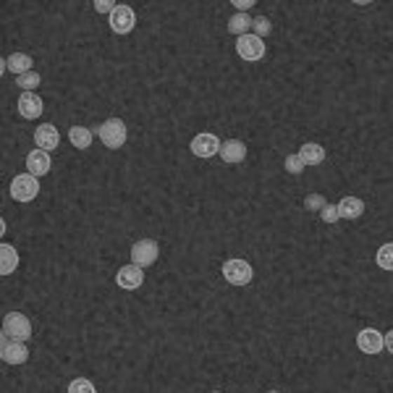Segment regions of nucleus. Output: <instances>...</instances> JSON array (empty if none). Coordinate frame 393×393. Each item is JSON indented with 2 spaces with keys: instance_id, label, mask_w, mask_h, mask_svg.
<instances>
[{
  "instance_id": "obj_1",
  "label": "nucleus",
  "mask_w": 393,
  "mask_h": 393,
  "mask_svg": "<svg viewBox=\"0 0 393 393\" xmlns=\"http://www.w3.org/2000/svg\"><path fill=\"white\" fill-rule=\"evenodd\" d=\"M100 134V142L105 145L108 149H121L124 145H126V124L121 121V118H108V121H102L98 128Z\"/></svg>"
},
{
  "instance_id": "obj_2",
  "label": "nucleus",
  "mask_w": 393,
  "mask_h": 393,
  "mask_svg": "<svg viewBox=\"0 0 393 393\" xmlns=\"http://www.w3.org/2000/svg\"><path fill=\"white\" fill-rule=\"evenodd\" d=\"M3 335H8L11 341L27 344L32 338V323L24 312H8L3 317Z\"/></svg>"
},
{
  "instance_id": "obj_3",
  "label": "nucleus",
  "mask_w": 393,
  "mask_h": 393,
  "mask_svg": "<svg viewBox=\"0 0 393 393\" xmlns=\"http://www.w3.org/2000/svg\"><path fill=\"white\" fill-rule=\"evenodd\" d=\"M39 194V178L32 176V173H19V176L11 181V196L21 202V205H27L32 199H37Z\"/></svg>"
},
{
  "instance_id": "obj_4",
  "label": "nucleus",
  "mask_w": 393,
  "mask_h": 393,
  "mask_svg": "<svg viewBox=\"0 0 393 393\" xmlns=\"http://www.w3.org/2000/svg\"><path fill=\"white\" fill-rule=\"evenodd\" d=\"M220 270H223V278H226L228 284L239 286V288L252 284V278H255V267L249 265L246 260H226Z\"/></svg>"
},
{
  "instance_id": "obj_5",
  "label": "nucleus",
  "mask_w": 393,
  "mask_h": 393,
  "mask_svg": "<svg viewBox=\"0 0 393 393\" xmlns=\"http://www.w3.org/2000/svg\"><path fill=\"white\" fill-rule=\"evenodd\" d=\"M157 257H160V244L155 239H139L137 244L131 246V265L142 267V270L157 262Z\"/></svg>"
},
{
  "instance_id": "obj_6",
  "label": "nucleus",
  "mask_w": 393,
  "mask_h": 393,
  "mask_svg": "<svg viewBox=\"0 0 393 393\" xmlns=\"http://www.w3.org/2000/svg\"><path fill=\"white\" fill-rule=\"evenodd\" d=\"M265 50H267L265 39H260L257 34H244V37L236 39V53H239V58L249 60V63L265 58Z\"/></svg>"
},
{
  "instance_id": "obj_7",
  "label": "nucleus",
  "mask_w": 393,
  "mask_h": 393,
  "mask_svg": "<svg viewBox=\"0 0 393 393\" xmlns=\"http://www.w3.org/2000/svg\"><path fill=\"white\" fill-rule=\"evenodd\" d=\"M192 152H194L196 157H202V160H207V157H215L220 155V147H223V142L215 137V134H210V131H202V134H196L194 139H192Z\"/></svg>"
},
{
  "instance_id": "obj_8",
  "label": "nucleus",
  "mask_w": 393,
  "mask_h": 393,
  "mask_svg": "<svg viewBox=\"0 0 393 393\" xmlns=\"http://www.w3.org/2000/svg\"><path fill=\"white\" fill-rule=\"evenodd\" d=\"M137 27V13L126 3H118V8L110 13V29L116 34H128V32Z\"/></svg>"
},
{
  "instance_id": "obj_9",
  "label": "nucleus",
  "mask_w": 393,
  "mask_h": 393,
  "mask_svg": "<svg viewBox=\"0 0 393 393\" xmlns=\"http://www.w3.org/2000/svg\"><path fill=\"white\" fill-rule=\"evenodd\" d=\"M0 357H3L6 364H24L29 359V349H27V344L11 341L8 335H3V341H0Z\"/></svg>"
},
{
  "instance_id": "obj_10",
  "label": "nucleus",
  "mask_w": 393,
  "mask_h": 393,
  "mask_svg": "<svg viewBox=\"0 0 393 393\" xmlns=\"http://www.w3.org/2000/svg\"><path fill=\"white\" fill-rule=\"evenodd\" d=\"M16 108H19L21 118H27V121H37V118L42 116V110H45V102H42V98H39L37 92H21Z\"/></svg>"
},
{
  "instance_id": "obj_11",
  "label": "nucleus",
  "mask_w": 393,
  "mask_h": 393,
  "mask_svg": "<svg viewBox=\"0 0 393 393\" xmlns=\"http://www.w3.org/2000/svg\"><path fill=\"white\" fill-rule=\"evenodd\" d=\"M357 349L362 354H380L385 352L383 346V333L380 331H375V328H362L359 333H357Z\"/></svg>"
},
{
  "instance_id": "obj_12",
  "label": "nucleus",
  "mask_w": 393,
  "mask_h": 393,
  "mask_svg": "<svg viewBox=\"0 0 393 393\" xmlns=\"http://www.w3.org/2000/svg\"><path fill=\"white\" fill-rule=\"evenodd\" d=\"M116 284L124 291H137L145 284V270L137 265H121V270L116 273Z\"/></svg>"
},
{
  "instance_id": "obj_13",
  "label": "nucleus",
  "mask_w": 393,
  "mask_h": 393,
  "mask_svg": "<svg viewBox=\"0 0 393 393\" xmlns=\"http://www.w3.org/2000/svg\"><path fill=\"white\" fill-rule=\"evenodd\" d=\"M58 142H60V134L53 124H39L34 128V145H37V149L53 152V149H58Z\"/></svg>"
},
{
  "instance_id": "obj_14",
  "label": "nucleus",
  "mask_w": 393,
  "mask_h": 393,
  "mask_svg": "<svg viewBox=\"0 0 393 393\" xmlns=\"http://www.w3.org/2000/svg\"><path fill=\"white\" fill-rule=\"evenodd\" d=\"M50 168H53V160H50V152H45V149H32L29 155H27V173H32V176H48Z\"/></svg>"
},
{
  "instance_id": "obj_15",
  "label": "nucleus",
  "mask_w": 393,
  "mask_h": 393,
  "mask_svg": "<svg viewBox=\"0 0 393 393\" xmlns=\"http://www.w3.org/2000/svg\"><path fill=\"white\" fill-rule=\"evenodd\" d=\"M244 157H246L244 142H239V139H226V142H223V147H220V160H223L226 166H239V163H244Z\"/></svg>"
},
{
  "instance_id": "obj_16",
  "label": "nucleus",
  "mask_w": 393,
  "mask_h": 393,
  "mask_svg": "<svg viewBox=\"0 0 393 393\" xmlns=\"http://www.w3.org/2000/svg\"><path fill=\"white\" fill-rule=\"evenodd\" d=\"M296 155L302 157L305 166H320V163H325V147L317 145V142H305Z\"/></svg>"
},
{
  "instance_id": "obj_17",
  "label": "nucleus",
  "mask_w": 393,
  "mask_h": 393,
  "mask_svg": "<svg viewBox=\"0 0 393 393\" xmlns=\"http://www.w3.org/2000/svg\"><path fill=\"white\" fill-rule=\"evenodd\" d=\"M338 215L344 218V220H357V218H362L364 202L359 196H344V199L338 202Z\"/></svg>"
},
{
  "instance_id": "obj_18",
  "label": "nucleus",
  "mask_w": 393,
  "mask_h": 393,
  "mask_svg": "<svg viewBox=\"0 0 393 393\" xmlns=\"http://www.w3.org/2000/svg\"><path fill=\"white\" fill-rule=\"evenodd\" d=\"M16 267H19V252H16V246L0 244V273L11 275Z\"/></svg>"
},
{
  "instance_id": "obj_19",
  "label": "nucleus",
  "mask_w": 393,
  "mask_h": 393,
  "mask_svg": "<svg viewBox=\"0 0 393 393\" xmlns=\"http://www.w3.org/2000/svg\"><path fill=\"white\" fill-rule=\"evenodd\" d=\"M252 24H255V16H246V13H234V16L228 19L226 29L231 32V34H236V37H244V34H249Z\"/></svg>"
},
{
  "instance_id": "obj_20",
  "label": "nucleus",
  "mask_w": 393,
  "mask_h": 393,
  "mask_svg": "<svg viewBox=\"0 0 393 393\" xmlns=\"http://www.w3.org/2000/svg\"><path fill=\"white\" fill-rule=\"evenodd\" d=\"M6 63H8V71H13L16 76L29 74L32 71V58L27 55V53H11L8 58H6Z\"/></svg>"
},
{
  "instance_id": "obj_21",
  "label": "nucleus",
  "mask_w": 393,
  "mask_h": 393,
  "mask_svg": "<svg viewBox=\"0 0 393 393\" xmlns=\"http://www.w3.org/2000/svg\"><path fill=\"white\" fill-rule=\"evenodd\" d=\"M69 142L76 149H87L92 145V131L87 126H71L69 131Z\"/></svg>"
},
{
  "instance_id": "obj_22",
  "label": "nucleus",
  "mask_w": 393,
  "mask_h": 393,
  "mask_svg": "<svg viewBox=\"0 0 393 393\" xmlns=\"http://www.w3.org/2000/svg\"><path fill=\"white\" fill-rule=\"evenodd\" d=\"M375 262H378L380 270H393V241H385V244L378 249Z\"/></svg>"
},
{
  "instance_id": "obj_23",
  "label": "nucleus",
  "mask_w": 393,
  "mask_h": 393,
  "mask_svg": "<svg viewBox=\"0 0 393 393\" xmlns=\"http://www.w3.org/2000/svg\"><path fill=\"white\" fill-rule=\"evenodd\" d=\"M39 74L37 71H29V74H21V76H16V84H19L24 92H37V87H39Z\"/></svg>"
},
{
  "instance_id": "obj_24",
  "label": "nucleus",
  "mask_w": 393,
  "mask_h": 393,
  "mask_svg": "<svg viewBox=\"0 0 393 393\" xmlns=\"http://www.w3.org/2000/svg\"><path fill=\"white\" fill-rule=\"evenodd\" d=\"M284 168H286V173H288V176H302V173H305V163H302V157L296 155H286V160H284Z\"/></svg>"
},
{
  "instance_id": "obj_25",
  "label": "nucleus",
  "mask_w": 393,
  "mask_h": 393,
  "mask_svg": "<svg viewBox=\"0 0 393 393\" xmlns=\"http://www.w3.org/2000/svg\"><path fill=\"white\" fill-rule=\"evenodd\" d=\"M325 205H328V199L320 192H312V194L305 196V210H309V213H320Z\"/></svg>"
},
{
  "instance_id": "obj_26",
  "label": "nucleus",
  "mask_w": 393,
  "mask_h": 393,
  "mask_svg": "<svg viewBox=\"0 0 393 393\" xmlns=\"http://www.w3.org/2000/svg\"><path fill=\"white\" fill-rule=\"evenodd\" d=\"M252 34H257L260 39H265L270 32H273V24L267 21V16H255V24H252Z\"/></svg>"
},
{
  "instance_id": "obj_27",
  "label": "nucleus",
  "mask_w": 393,
  "mask_h": 393,
  "mask_svg": "<svg viewBox=\"0 0 393 393\" xmlns=\"http://www.w3.org/2000/svg\"><path fill=\"white\" fill-rule=\"evenodd\" d=\"M69 393H98V388H95L92 380H87V378H76V380L69 383Z\"/></svg>"
},
{
  "instance_id": "obj_28",
  "label": "nucleus",
  "mask_w": 393,
  "mask_h": 393,
  "mask_svg": "<svg viewBox=\"0 0 393 393\" xmlns=\"http://www.w3.org/2000/svg\"><path fill=\"white\" fill-rule=\"evenodd\" d=\"M320 220H323L325 226H333L335 220H341V215H338V205H331V202H328V205L320 210Z\"/></svg>"
},
{
  "instance_id": "obj_29",
  "label": "nucleus",
  "mask_w": 393,
  "mask_h": 393,
  "mask_svg": "<svg viewBox=\"0 0 393 393\" xmlns=\"http://www.w3.org/2000/svg\"><path fill=\"white\" fill-rule=\"evenodd\" d=\"M118 8V3H113V0H95V11L98 13H113V11Z\"/></svg>"
},
{
  "instance_id": "obj_30",
  "label": "nucleus",
  "mask_w": 393,
  "mask_h": 393,
  "mask_svg": "<svg viewBox=\"0 0 393 393\" xmlns=\"http://www.w3.org/2000/svg\"><path fill=\"white\" fill-rule=\"evenodd\" d=\"M231 6L236 8V13H249L257 6V0H234Z\"/></svg>"
},
{
  "instance_id": "obj_31",
  "label": "nucleus",
  "mask_w": 393,
  "mask_h": 393,
  "mask_svg": "<svg viewBox=\"0 0 393 393\" xmlns=\"http://www.w3.org/2000/svg\"><path fill=\"white\" fill-rule=\"evenodd\" d=\"M383 346H385V352L393 354V331H388V333H383Z\"/></svg>"
},
{
  "instance_id": "obj_32",
  "label": "nucleus",
  "mask_w": 393,
  "mask_h": 393,
  "mask_svg": "<svg viewBox=\"0 0 393 393\" xmlns=\"http://www.w3.org/2000/svg\"><path fill=\"white\" fill-rule=\"evenodd\" d=\"M267 393H281V391H267Z\"/></svg>"
},
{
  "instance_id": "obj_33",
  "label": "nucleus",
  "mask_w": 393,
  "mask_h": 393,
  "mask_svg": "<svg viewBox=\"0 0 393 393\" xmlns=\"http://www.w3.org/2000/svg\"><path fill=\"white\" fill-rule=\"evenodd\" d=\"M210 393H223V391H210Z\"/></svg>"
}]
</instances>
